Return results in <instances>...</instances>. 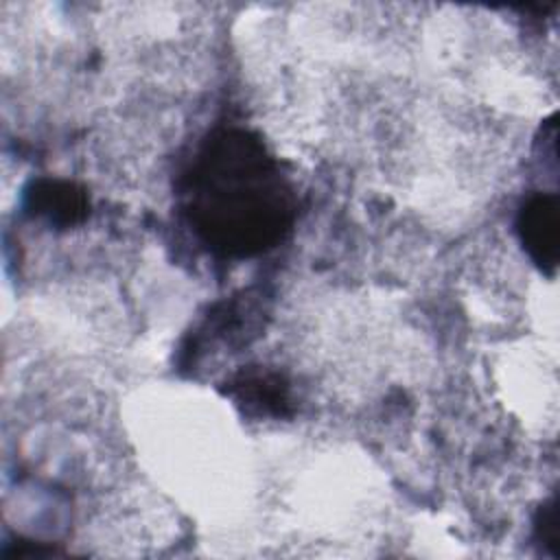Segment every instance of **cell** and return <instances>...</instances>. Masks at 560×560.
<instances>
[{"label": "cell", "instance_id": "3", "mask_svg": "<svg viewBox=\"0 0 560 560\" xmlns=\"http://www.w3.org/2000/svg\"><path fill=\"white\" fill-rule=\"evenodd\" d=\"M22 206L28 217L44 219L57 230L81 225L90 214L88 190L70 179L37 177L22 195Z\"/></svg>", "mask_w": 560, "mask_h": 560}, {"label": "cell", "instance_id": "5", "mask_svg": "<svg viewBox=\"0 0 560 560\" xmlns=\"http://www.w3.org/2000/svg\"><path fill=\"white\" fill-rule=\"evenodd\" d=\"M258 306L254 304L252 298H230L221 304H217L208 317L203 319V324L199 326L195 339H206L210 337V341H219L223 346H234L245 341L247 335H258V324H256V315H247L252 311H256Z\"/></svg>", "mask_w": 560, "mask_h": 560}, {"label": "cell", "instance_id": "6", "mask_svg": "<svg viewBox=\"0 0 560 560\" xmlns=\"http://www.w3.org/2000/svg\"><path fill=\"white\" fill-rule=\"evenodd\" d=\"M534 536L553 558H560V501H558V497L547 499L536 510Z\"/></svg>", "mask_w": 560, "mask_h": 560}, {"label": "cell", "instance_id": "1", "mask_svg": "<svg viewBox=\"0 0 560 560\" xmlns=\"http://www.w3.org/2000/svg\"><path fill=\"white\" fill-rule=\"evenodd\" d=\"M182 208L195 236L221 258H252L276 247L295 221V192L260 136L217 129L182 179Z\"/></svg>", "mask_w": 560, "mask_h": 560}, {"label": "cell", "instance_id": "4", "mask_svg": "<svg viewBox=\"0 0 560 560\" xmlns=\"http://www.w3.org/2000/svg\"><path fill=\"white\" fill-rule=\"evenodd\" d=\"M223 394L232 398L243 413L254 418L291 416V389L287 378L262 365H249L236 372L225 383Z\"/></svg>", "mask_w": 560, "mask_h": 560}, {"label": "cell", "instance_id": "2", "mask_svg": "<svg viewBox=\"0 0 560 560\" xmlns=\"http://www.w3.org/2000/svg\"><path fill=\"white\" fill-rule=\"evenodd\" d=\"M516 232L532 262L542 273L553 276L558 269V252H560L558 195L556 192L532 195L516 214Z\"/></svg>", "mask_w": 560, "mask_h": 560}]
</instances>
